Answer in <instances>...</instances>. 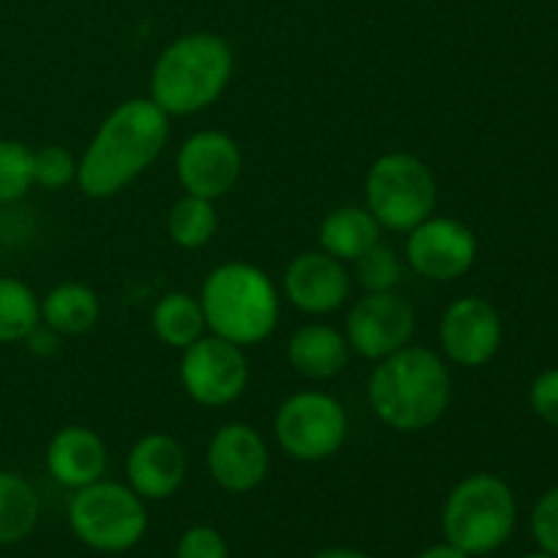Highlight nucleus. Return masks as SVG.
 Returning a JSON list of instances; mask_svg holds the SVG:
<instances>
[{"label":"nucleus","instance_id":"1","mask_svg":"<svg viewBox=\"0 0 558 558\" xmlns=\"http://www.w3.org/2000/svg\"><path fill=\"white\" fill-rule=\"evenodd\" d=\"M169 114L150 98H129L104 118L76 161V183L90 199H109L129 189L163 153Z\"/></svg>","mask_w":558,"mask_h":558},{"label":"nucleus","instance_id":"2","mask_svg":"<svg viewBox=\"0 0 558 558\" xmlns=\"http://www.w3.org/2000/svg\"><path fill=\"white\" fill-rule=\"evenodd\" d=\"M452 401V376L428 347L398 349L379 360L368 376V403L392 430L417 434L445 417Z\"/></svg>","mask_w":558,"mask_h":558},{"label":"nucleus","instance_id":"3","mask_svg":"<svg viewBox=\"0 0 558 558\" xmlns=\"http://www.w3.org/2000/svg\"><path fill=\"white\" fill-rule=\"evenodd\" d=\"M234 54L218 33H185L174 38L150 74V101L169 118L205 112L232 82Z\"/></svg>","mask_w":558,"mask_h":558},{"label":"nucleus","instance_id":"4","mask_svg":"<svg viewBox=\"0 0 558 558\" xmlns=\"http://www.w3.org/2000/svg\"><path fill=\"white\" fill-rule=\"evenodd\" d=\"M199 303L213 336L238 347H256L270 338L281 316L276 283L251 262L218 265L202 283Z\"/></svg>","mask_w":558,"mask_h":558},{"label":"nucleus","instance_id":"5","mask_svg":"<svg viewBox=\"0 0 558 558\" xmlns=\"http://www.w3.org/2000/svg\"><path fill=\"white\" fill-rule=\"evenodd\" d=\"M518 523L515 494L501 477L477 472L450 490L441 510V532L469 556H488L512 537Z\"/></svg>","mask_w":558,"mask_h":558},{"label":"nucleus","instance_id":"6","mask_svg":"<svg viewBox=\"0 0 558 558\" xmlns=\"http://www.w3.org/2000/svg\"><path fill=\"white\" fill-rule=\"evenodd\" d=\"M439 185L423 158L412 153H385L365 174V207L381 229L409 232L434 216Z\"/></svg>","mask_w":558,"mask_h":558},{"label":"nucleus","instance_id":"7","mask_svg":"<svg viewBox=\"0 0 558 558\" xmlns=\"http://www.w3.org/2000/svg\"><path fill=\"white\" fill-rule=\"evenodd\" d=\"M69 526L82 545L98 554H125L147 532V507L129 485L98 483L74 490L69 501Z\"/></svg>","mask_w":558,"mask_h":558},{"label":"nucleus","instance_id":"8","mask_svg":"<svg viewBox=\"0 0 558 558\" xmlns=\"http://www.w3.org/2000/svg\"><path fill=\"white\" fill-rule=\"evenodd\" d=\"M272 430L278 447L292 461L319 463L343 447L349 436V417L338 398L322 390H303L278 407Z\"/></svg>","mask_w":558,"mask_h":558},{"label":"nucleus","instance_id":"9","mask_svg":"<svg viewBox=\"0 0 558 558\" xmlns=\"http://www.w3.org/2000/svg\"><path fill=\"white\" fill-rule=\"evenodd\" d=\"M251 379L243 347L218 336H202L183 349L180 360V385L185 396L199 407H229L245 392Z\"/></svg>","mask_w":558,"mask_h":558},{"label":"nucleus","instance_id":"10","mask_svg":"<svg viewBox=\"0 0 558 558\" xmlns=\"http://www.w3.org/2000/svg\"><path fill=\"white\" fill-rule=\"evenodd\" d=\"M414 327H417V314L396 289L365 292L347 314V341L360 357L379 363L412 343Z\"/></svg>","mask_w":558,"mask_h":558},{"label":"nucleus","instance_id":"11","mask_svg":"<svg viewBox=\"0 0 558 558\" xmlns=\"http://www.w3.org/2000/svg\"><path fill=\"white\" fill-rule=\"evenodd\" d=\"M407 259L417 276L450 283L466 276L477 262V238L458 218L430 216L409 229Z\"/></svg>","mask_w":558,"mask_h":558},{"label":"nucleus","instance_id":"12","mask_svg":"<svg viewBox=\"0 0 558 558\" xmlns=\"http://www.w3.org/2000/svg\"><path fill=\"white\" fill-rule=\"evenodd\" d=\"M174 172L185 194L216 202L238 185L243 172V153L238 142L223 131H196L180 145Z\"/></svg>","mask_w":558,"mask_h":558},{"label":"nucleus","instance_id":"13","mask_svg":"<svg viewBox=\"0 0 558 558\" xmlns=\"http://www.w3.org/2000/svg\"><path fill=\"white\" fill-rule=\"evenodd\" d=\"M505 325L490 300L466 294L447 305L439 322V343L447 360L461 368H483L499 354Z\"/></svg>","mask_w":558,"mask_h":558},{"label":"nucleus","instance_id":"14","mask_svg":"<svg viewBox=\"0 0 558 558\" xmlns=\"http://www.w3.org/2000/svg\"><path fill=\"white\" fill-rule=\"evenodd\" d=\"M207 472L218 488L229 494H248L265 483L270 472V450L248 423H227L207 445Z\"/></svg>","mask_w":558,"mask_h":558},{"label":"nucleus","instance_id":"15","mask_svg":"<svg viewBox=\"0 0 558 558\" xmlns=\"http://www.w3.org/2000/svg\"><path fill=\"white\" fill-rule=\"evenodd\" d=\"M352 289L347 265L325 251H305L289 262L283 272V294L298 311L311 316L341 308Z\"/></svg>","mask_w":558,"mask_h":558},{"label":"nucleus","instance_id":"16","mask_svg":"<svg viewBox=\"0 0 558 558\" xmlns=\"http://www.w3.org/2000/svg\"><path fill=\"white\" fill-rule=\"evenodd\" d=\"M189 474V456L169 434H147L131 447L125 461L129 488L145 501L169 499L180 490Z\"/></svg>","mask_w":558,"mask_h":558},{"label":"nucleus","instance_id":"17","mask_svg":"<svg viewBox=\"0 0 558 558\" xmlns=\"http://www.w3.org/2000/svg\"><path fill=\"white\" fill-rule=\"evenodd\" d=\"M109 466V452L101 436L85 425H65L49 439L47 469L54 483L69 490L104 480Z\"/></svg>","mask_w":558,"mask_h":558},{"label":"nucleus","instance_id":"18","mask_svg":"<svg viewBox=\"0 0 558 558\" xmlns=\"http://www.w3.org/2000/svg\"><path fill=\"white\" fill-rule=\"evenodd\" d=\"M349 341L341 330L322 322H311L292 332L287 360L303 379L325 381L341 374L349 365Z\"/></svg>","mask_w":558,"mask_h":558},{"label":"nucleus","instance_id":"19","mask_svg":"<svg viewBox=\"0 0 558 558\" xmlns=\"http://www.w3.org/2000/svg\"><path fill=\"white\" fill-rule=\"evenodd\" d=\"M381 240V227L368 207L347 205L327 213L319 223V245L338 262H354Z\"/></svg>","mask_w":558,"mask_h":558},{"label":"nucleus","instance_id":"20","mask_svg":"<svg viewBox=\"0 0 558 558\" xmlns=\"http://www.w3.org/2000/svg\"><path fill=\"white\" fill-rule=\"evenodd\" d=\"M41 322L58 336H85L101 316V300L87 283L63 281L41 300Z\"/></svg>","mask_w":558,"mask_h":558},{"label":"nucleus","instance_id":"21","mask_svg":"<svg viewBox=\"0 0 558 558\" xmlns=\"http://www.w3.org/2000/svg\"><path fill=\"white\" fill-rule=\"evenodd\" d=\"M205 311L199 298L189 292H169L153 308V332L169 349H189L205 336Z\"/></svg>","mask_w":558,"mask_h":558},{"label":"nucleus","instance_id":"22","mask_svg":"<svg viewBox=\"0 0 558 558\" xmlns=\"http://www.w3.org/2000/svg\"><path fill=\"white\" fill-rule=\"evenodd\" d=\"M38 515L41 505L36 488L20 474L0 472V545H14L31 537Z\"/></svg>","mask_w":558,"mask_h":558},{"label":"nucleus","instance_id":"23","mask_svg":"<svg viewBox=\"0 0 558 558\" xmlns=\"http://www.w3.org/2000/svg\"><path fill=\"white\" fill-rule=\"evenodd\" d=\"M167 232L174 245L185 251H196L210 243L218 232L216 202L202 199V196L183 194L172 205L167 216Z\"/></svg>","mask_w":558,"mask_h":558},{"label":"nucleus","instance_id":"24","mask_svg":"<svg viewBox=\"0 0 558 558\" xmlns=\"http://www.w3.org/2000/svg\"><path fill=\"white\" fill-rule=\"evenodd\" d=\"M41 322V305L20 278H0V343L25 341Z\"/></svg>","mask_w":558,"mask_h":558},{"label":"nucleus","instance_id":"25","mask_svg":"<svg viewBox=\"0 0 558 558\" xmlns=\"http://www.w3.org/2000/svg\"><path fill=\"white\" fill-rule=\"evenodd\" d=\"M33 189V150L16 140H0V205L22 199Z\"/></svg>","mask_w":558,"mask_h":558},{"label":"nucleus","instance_id":"26","mask_svg":"<svg viewBox=\"0 0 558 558\" xmlns=\"http://www.w3.org/2000/svg\"><path fill=\"white\" fill-rule=\"evenodd\" d=\"M403 265L396 251L379 240L360 259H354V278L365 292H392L401 283Z\"/></svg>","mask_w":558,"mask_h":558},{"label":"nucleus","instance_id":"27","mask_svg":"<svg viewBox=\"0 0 558 558\" xmlns=\"http://www.w3.org/2000/svg\"><path fill=\"white\" fill-rule=\"evenodd\" d=\"M71 180H76V161L65 147L47 145L41 150H33V185L58 191L65 189Z\"/></svg>","mask_w":558,"mask_h":558},{"label":"nucleus","instance_id":"28","mask_svg":"<svg viewBox=\"0 0 558 558\" xmlns=\"http://www.w3.org/2000/svg\"><path fill=\"white\" fill-rule=\"evenodd\" d=\"M532 534L539 550L558 558V488L545 490L532 512Z\"/></svg>","mask_w":558,"mask_h":558},{"label":"nucleus","instance_id":"29","mask_svg":"<svg viewBox=\"0 0 558 558\" xmlns=\"http://www.w3.org/2000/svg\"><path fill=\"white\" fill-rule=\"evenodd\" d=\"M174 558H229V545L213 526H191L178 539Z\"/></svg>","mask_w":558,"mask_h":558},{"label":"nucleus","instance_id":"30","mask_svg":"<svg viewBox=\"0 0 558 558\" xmlns=\"http://www.w3.org/2000/svg\"><path fill=\"white\" fill-rule=\"evenodd\" d=\"M529 403L534 414L558 428V368H548L529 387Z\"/></svg>","mask_w":558,"mask_h":558},{"label":"nucleus","instance_id":"31","mask_svg":"<svg viewBox=\"0 0 558 558\" xmlns=\"http://www.w3.org/2000/svg\"><path fill=\"white\" fill-rule=\"evenodd\" d=\"M60 338L63 336H58L52 327L44 325V322H38V325L27 332L25 343H27V349L36 354V357H49V354H54L60 349Z\"/></svg>","mask_w":558,"mask_h":558},{"label":"nucleus","instance_id":"32","mask_svg":"<svg viewBox=\"0 0 558 558\" xmlns=\"http://www.w3.org/2000/svg\"><path fill=\"white\" fill-rule=\"evenodd\" d=\"M417 558H472V556L463 554V550H458L456 545L441 543V545H430V548H425Z\"/></svg>","mask_w":558,"mask_h":558},{"label":"nucleus","instance_id":"33","mask_svg":"<svg viewBox=\"0 0 558 558\" xmlns=\"http://www.w3.org/2000/svg\"><path fill=\"white\" fill-rule=\"evenodd\" d=\"M311 558H374V556L363 554V550H354V548H325Z\"/></svg>","mask_w":558,"mask_h":558},{"label":"nucleus","instance_id":"34","mask_svg":"<svg viewBox=\"0 0 558 558\" xmlns=\"http://www.w3.org/2000/svg\"><path fill=\"white\" fill-rule=\"evenodd\" d=\"M523 558H556V556H550V554H545V550H537V554H526Z\"/></svg>","mask_w":558,"mask_h":558}]
</instances>
